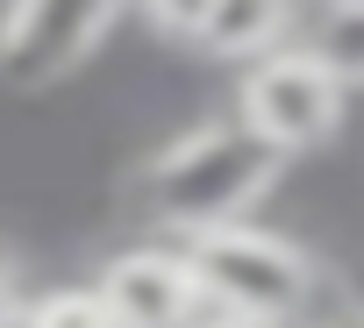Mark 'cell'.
<instances>
[{
    "mask_svg": "<svg viewBox=\"0 0 364 328\" xmlns=\"http://www.w3.org/2000/svg\"><path fill=\"white\" fill-rule=\"evenodd\" d=\"M279 164L236 114L229 121H200L186 129L178 143H164L150 164H143V179H136V207L178 236V243H193V236H215V229H236L250 222V207L264 200V186L279 179Z\"/></svg>",
    "mask_w": 364,
    "mask_h": 328,
    "instance_id": "cell-1",
    "label": "cell"
},
{
    "mask_svg": "<svg viewBox=\"0 0 364 328\" xmlns=\"http://www.w3.org/2000/svg\"><path fill=\"white\" fill-rule=\"evenodd\" d=\"M200 278V300L208 314H236V321H257V328H293V321H314V293H321V271L307 250H293L286 236L257 229V222H236V229H215V236H193L178 243Z\"/></svg>",
    "mask_w": 364,
    "mask_h": 328,
    "instance_id": "cell-2",
    "label": "cell"
},
{
    "mask_svg": "<svg viewBox=\"0 0 364 328\" xmlns=\"http://www.w3.org/2000/svg\"><path fill=\"white\" fill-rule=\"evenodd\" d=\"M343 100H350V86L293 36L286 50H272L264 65L243 72V86H236V121H243L272 157H293V150H314V143H328V136L343 129Z\"/></svg>",
    "mask_w": 364,
    "mask_h": 328,
    "instance_id": "cell-3",
    "label": "cell"
},
{
    "mask_svg": "<svg viewBox=\"0 0 364 328\" xmlns=\"http://www.w3.org/2000/svg\"><path fill=\"white\" fill-rule=\"evenodd\" d=\"M122 29V8H93V0H43V8H8V36H0V79L8 86H58L79 72L107 36Z\"/></svg>",
    "mask_w": 364,
    "mask_h": 328,
    "instance_id": "cell-4",
    "label": "cell"
},
{
    "mask_svg": "<svg viewBox=\"0 0 364 328\" xmlns=\"http://www.w3.org/2000/svg\"><path fill=\"white\" fill-rule=\"evenodd\" d=\"M93 293L107 300L114 328H193V321L208 314L186 250H157V243H150V250H122V257L93 278Z\"/></svg>",
    "mask_w": 364,
    "mask_h": 328,
    "instance_id": "cell-5",
    "label": "cell"
},
{
    "mask_svg": "<svg viewBox=\"0 0 364 328\" xmlns=\"http://www.w3.org/2000/svg\"><path fill=\"white\" fill-rule=\"evenodd\" d=\"M157 22L186 43V50H200V58H215V65H264L272 50H286L293 36H300V15L293 8H279V0H208V8H157Z\"/></svg>",
    "mask_w": 364,
    "mask_h": 328,
    "instance_id": "cell-6",
    "label": "cell"
},
{
    "mask_svg": "<svg viewBox=\"0 0 364 328\" xmlns=\"http://www.w3.org/2000/svg\"><path fill=\"white\" fill-rule=\"evenodd\" d=\"M300 43L343 79V86H364V0H336V8H314L300 22Z\"/></svg>",
    "mask_w": 364,
    "mask_h": 328,
    "instance_id": "cell-7",
    "label": "cell"
},
{
    "mask_svg": "<svg viewBox=\"0 0 364 328\" xmlns=\"http://www.w3.org/2000/svg\"><path fill=\"white\" fill-rule=\"evenodd\" d=\"M29 328H114V314L93 285H58L29 307Z\"/></svg>",
    "mask_w": 364,
    "mask_h": 328,
    "instance_id": "cell-8",
    "label": "cell"
},
{
    "mask_svg": "<svg viewBox=\"0 0 364 328\" xmlns=\"http://www.w3.org/2000/svg\"><path fill=\"white\" fill-rule=\"evenodd\" d=\"M22 321V285H15V271L0 264V328H15Z\"/></svg>",
    "mask_w": 364,
    "mask_h": 328,
    "instance_id": "cell-9",
    "label": "cell"
},
{
    "mask_svg": "<svg viewBox=\"0 0 364 328\" xmlns=\"http://www.w3.org/2000/svg\"><path fill=\"white\" fill-rule=\"evenodd\" d=\"M193 328H257V321H236V314H200Z\"/></svg>",
    "mask_w": 364,
    "mask_h": 328,
    "instance_id": "cell-10",
    "label": "cell"
},
{
    "mask_svg": "<svg viewBox=\"0 0 364 328\" xmlns=\"http://www.w3.org/2000/svg\"><path fill=\"white\" fill-rule=\"evenodd\" d=\"M314 328H364V307H357V314H343V321H314Z\"/></svg>",
    "mask_w": 364,
    "mask_h": 328,
    "instance_id": "cell-11",
    "label": "cell"
},
{
    "mask_svg": "<svg viewBox=\"0 0 364 328\" xmlns=\"http://www.w3.org/2000/svg\"><path fill=\"white\" fill-rule=\"evenodd\" d=\"M0 36H8V8H0Z\"/></svg>",
    "mask_w": 364,
    "mask_h": 328,
    "instance_id": "cell-12",
    "label": "cell"
}]
</instances>
